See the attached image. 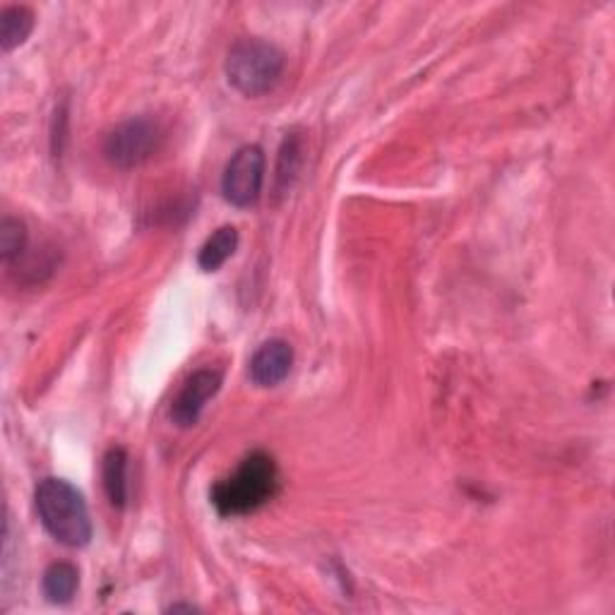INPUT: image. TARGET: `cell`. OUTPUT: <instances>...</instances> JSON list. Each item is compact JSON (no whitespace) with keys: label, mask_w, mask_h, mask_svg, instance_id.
<instances>
[{"label":"cell","mask_w":615,"mask_h":615,"mask_svg":"<svg viewBox=\"0 0 615 615\" xmlns=\"http://www.w3.org/2000/svg\"><path fill=\"white\" fill-rule=\"evenodd\" d=\"M34 30V12L27 5H8L0 12V46L3 52L22 46Z\"/></svg>","instance_id":"cell-11"},{"label":"cell","mask_w":615,"mask_h":615,"mask_svg":"<svg viewBox=\"0 0 615 615\" xmlns=\"http://www.w3.org/2000/svg\"><path fill=\"white\" fill-rule=\"evenodd\" d=\"M238 248V229L236 226H221L203 243L197 253V265L203 272H217L229 262Z\"/></svg>","instance_id":"cell-10"},{"label":"cell","mask_w":615,"mask_h":615,"mask_svg":"<svg viewBox=\"0 0 615 615\" xmlns=\"http://www.w3.org/2000/svg\"><path fill=\"white\" fill-rule=\"evenodd\" d=\"M300 161H304V137L292 133L280 149V167H277V191L284 193L294 185Z\"/></svg>","instance_id":"cell-12"},{"label":"cell","mask_w":615,"mask_h":615,"mask_svg":"<svg viewBox=\"0 0 615 615\" xmlns=\"http://www.w3.org/2000/svg\"><path fill=\"white\" fill-rule=\"evenodd\" d=\"M169 611H171V613H179V611H187V613H193V611H197V608H195V606H183V604H179V606H171Z\"/></svg>","instance_id":"cell-14"},{"label":"cell","mask_w":615,"mask_h":615,"mask_svg":"<svg viewBox=\"0 0 615 615\" xmlns=\"http://www.w3.org/2000/svg\"><path fill=\"white\" fill-rule=\"evenodd\" d=\"M104 491L113 508L123 510L128 505V452L123 447H111L102 464Z\"/></svg>","instance_id":"cell-8"},{"label":"cell","mask_w":615,"mask_h":615,"mask_svg":"<svg viewBox=\"0 0 615 615\" xmlns=\"http://www.w3.org/2000/svg\"><path fill=\"white\" fill-rule=\"evenodd\" d=\"M277 464H274L267 452H253V455H248L241 462V467L236 469L234 476L212 488V503L226 517L248 514L265 505L277 493Z\"/></svg>","instance_id":"cell-2"},{"label":"cell","mask_w":615,"mask_h":615,"mask_svg":"<svg viewBox=\"0 0 615 615\" xmlns=\"http://www.w3.org/2000/svg\"><path fill=\"white\" fill-rule=\"evenodd\" d=\"M27 248V226L15 217H3L0 221V258L3 262L20 260Z\"/></svg>","instance_id":"cell-13"},{"label":"cell","mask_w":615,"mask_h":615,"mask_svg":"<svg viewBox=\"0 0 615 615\" xmlns=\"http://www.w3.org/2000/svg\"><path fill=\"white\" fill-rule=\"evenodd\" d=\"M44 596L56 606H66L80 589V570L72 562H54L44 572Z\"/></svg>","instance_id":"cell-9"},{"label":"cell","mask_w":615,"mask_h":615,"mask_svg":"<svg viewBox=\"0 0 615 615\" xmlns=\"http://www.w3.org/2000/svg\"><path fill=\"white\" fill-rule=\"evenodd\" d=\"M286 58L277 46L265 39H241L226 56V80L236 92L258 99L280 84Z\"/></svg>","instance_id":"cell-3"},{"label":"cell","mask_w":615,"mask_h":615,"mask_svg":"<svg viewBox=\"0 0 615 615\" xmlns=\"http://www.w3.org/2000/svg\"><path fill=\"white\" fill-rule=\"evenodd\" d=\"M161 143H164L161 125L149 116H135L118 123L104 137L102 152L111 167L130 171L147 164L159 152Z\"/></svg>","instance_id":"cell-4"},{"label":"cell","mask_w":615,"mask_h":615,"mask_svg":"<svg viewBox=\"0 0 615 615\" xmlns=\"http://www.w3.org/2000/svg\"><path fill=\"white\" fill-rule=\"evenodd\" d=\"M34 505L44 529L68 548H84L92 542V520L84 496L66 479L39 481L34 491Z\"/></svg>","instance_id":"cell-1"},{"label":"cell","mask_w":615,"mask_h":615,"mask_svg":"<svg viewBox=\"0 0 615 615\" xmlns=\"http://www.w3.org/2000/svg\"><path fill=\"white\" fill-rule=\"evenodd\" d=\"M224 375L217 368H200L181 387L179 397L171 405V421L179 429H193V425L203 417L209 399H215L221 390Z\"/></svg>","instance_id":"cell-6"},{"label":"cell","mask_w":615,"mask_h":615,"mask_svg":"<svg viewBox=\"0 0 615 615\" xmlns=\"http://www.w3.org/2000/svg\"><path fill=\"white\" fill-rule=\"evenodd\" d=\"M294 366V346L286 339H270L250 358V380L258 387L282 385Z\"/></svg>","instance_id":"cell-7"},{"label":"cell","mask_w":615,"mask_h":615,"mask_svg":"<svg viewBox=\"0 0 615 615\" xmlns=\"http://www.w3.org/2000/svg\"><path fill=\"white\" fill-rule=\"evenodd\" d=\"M265 167L267 159L262 147L246 145L229 159V164L221 175V193L226 203L234 207H253L265 183Z\"/></svg>","instance_id":"cell-5"}]
</instances>
